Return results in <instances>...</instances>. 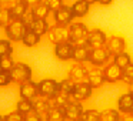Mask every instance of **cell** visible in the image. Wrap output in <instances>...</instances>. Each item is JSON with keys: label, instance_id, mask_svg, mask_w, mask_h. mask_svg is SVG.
Returning a JSON list of instances; mask_svg holds the SVG:
<instances>
[{"label": "cell", "instance_id": "cell-17", "mask_svg": "<svg viewBox=\"0 0 133 121\" xmlns=\"http://www.w3.org/2000/svg\"><path fill=\"white\" fill-rule=\"evenodd\" d=\"M10 9V17H12V21L13 20H19V19H23L24 14L27 13V9H29V6H27L24 2H22V0H19V2H16V3H13L12 6L9 7Z\"/></svg>", "mask_w": 133, "mask_h": 121}, {"label": "cell", "instance_id": "cell-46", "mask_svg": "<svg viewBox=\"0 0 133 121\" xmlns=\"http://www.w3.org/2000/svg\"><path fill=\"white\" fill-rule=\"evenodd\" d=\"M75 121H84V120H83V118H82V117H80V118H76V120H75Z\"/></svg>", "mask_w": 133, "mask_h": 121}, {"label": "cell", "instance_id": "cell-25", "mask_svg": "<svg viewBox=\"0 0 133 121\" xmlns=\"http://www.w3.org/2000/svg\"><path fill=\"white\" fill-rule=\"evenodd\" d=\"M39 41H40V36L36 34V33L33 32V30H30V29L26 30L23 39H22V43H23L26 47H33V46H36Z\"/></svg>", "mask_w": 133, "mask_h": 121}, {"label": "cell", "instance_id": "cell-38", "mask_svg": "<svg viewBox=\"0 0 133 121\" xmlns=\"http://www.w3.org/2000/svg\"><path fill=\"white\" fill-rule=\"evenodd\" d=\"M23 117L24 115L16 110V111H12L7 115H4V121H23Z\"/></svg>", "mask_w": 133, "mask_h": 121}, {"label": "cell", "instance_id": "cell-14", "mask_svg": "<svg viewBox=\"0 0 133 121\" xmlns=\"http://www.w3.org/2000/svg\"><path fill=\"white\" fill-rule=\"evenodd\" d=\"M73 12H72V7L69 6H62L57 12H55V23L56 24H60V26H67V24L72 23L73 20Z\"/></svg>", "mask_w": 133, "mask_h": 121}, {"label": "cell", "instance_id": "cell-34", "mask_svg": "<svg viewBox=\"0 0 133 121\" xmlns=\"http://www.w3.org/2000/svg\"><path fill=\"white\" fill-rule=\"evenodd\" d=\"M13 53V47L10 44V40H0V57Z\"/></svg>", "mask_w": 133, "mask_h": 121}, {"label": "cell", "instance_id": "cell-39", "mask_svg": "<svg viewBox=\"0 0 133 121\" xmlns=\"http://www.w3.org/2000/svg\"><path fill=\"white\" fill-rule=\"evenodd\" d=\"M23 121H44V118L42 117L39 112L30 111V112H27V114L23 117Z\"/></svg>", "mask_w": 133, "mask_h": 121}, {"label": "cell", "instance_id": "cell-19", "mask_svg": "<svg viewBox=\"0 0 133 121\" xmlns=\"http://www.w3.org/2000/svg\"><path fill=\"white\" fill-rule=\"evenodd\" d=\"M117 110L119 112L123 114H129L133 112V97L127 93V94H122L117 100Z\"/></svg>", "mask_w": 133, "mask_h": 121}, {"label": "cell", "instance_id": "cell-47", "mask_svg": "<svg viewBox=\"0 0 133 121\" xmlns=\"http://www.w3.org/2000/svg\"><path fill=\"white\" fill-rule=\"evenodd\" d=\"M0 121H4V117H2V115H0Z\"/></svg>", "mask_w": 133, "mask_h": 121}, {"label": "cell", "instance_id": "cell-26", "mask_svg": "<svg viewBox=\"0 0 133 121\" xmlns=\"http://www.w3.org/2000/svg\"><path fill=\"white\" fill-rule=\"evenodd\" d=\"M46 120L47 121H66L63 108H60V107H50V110L46 114Z\"/></svg>", "mask_w": 133, "mask_h": 121}, {"label": "cell", "instance_id": "cell-43", "mask_svg": "<svg viewBox=\"0 0 133 121\" xmlns=\"http://www.w3.org/2000/svg\"><path fill=\"white\" fill-rule=\"evenodd\" d=\"M97 3L102 4V6H110L113 3V0H97Z\"/></svg>", "mask_w": 133, "mask_h": 121}, {"label": "cell", "instance_id": "cell-8", "mask_svg": "<svg viewBox=\"0 0 133 121\" xmlns=\"http://www.w3.org/2000/svg\"><path fill=\"white\" fill-rule=\"evenodd\" d=\"M107 41V36L103 30L100 29H92L87 33V37L84 43L90 47V49H97V47H104Z\"/></svg>", "mask_w": 133, "mask_h": 121}, {"label": "cell", "instance_id": "cell-20", "mask_svg": "<svg viewBox=\"0 0 133 121\" xmlns=\"http://www.w3.org/2000/svg\"><path fill=\"white\" fill-rule=\"evenodd\" d=\"M29 29L33 30L36 34H39L42 37L43 34H46V33L49 32L50 26H49L46 19H33V21L29 24Z\"/></svg>", "mask_w": 133, "mask_h": 121}, {"label": "cell", "instance_id": "cell-37", "mask_svg": "<svg viewBox=\"0 0 133 121\" xmlns=\"http://www.w3.org/2000/svg\"><path fill=\"white\" fill-rule=\"evenodd\" d=\"M12 83V77H10V71H3L0 70V87H6Z\"/></svg>", "mask_w": 133, "mask_h": 121}, {"label": "cell", "instance_id": "cell-5", "mask_svg": "<svg viewBox=\"0 0 133 121\" xmlns=\"http://www.w3.org/2000/svg\"><path fill=\"white\" fill-rule=\"evenodd\" d=\"M39 95L44 98H52L59 93V83L53 78H43L37 83Z\"/></svg>", "mask_w": 133, "mask_h": 121}, {"label": "cell", "instance_id": "cell-16", "mask_svg": "<svg viewBox=\"0 0 133 121\" xmlns=\"http://www.w3.org/2000/svg\"><path fill=\"white\" fill-rule=\"evenodd\" d=\"M90 47L86 43L82 44H75V51H73V60L76 63H83V61L89 60V54H90Z\"/></svg>", "mask_w": 133, "mask_h": 121}, {"label": "cell", "instance_id": "cell-23", "mask_svg": "<svg viewBox=\"0 0 133 121\" xmlns=\"http://www.w3.org/2000/svg\"><path fill=\"white\" fill-rule=\"evenodd\" d=\"M70 100H73V95H67V94H63V93H57L55 97L49 98L50 105L52 107H60V108H63Z\"/></svg>", "mask_w": 133, "mask_h": 121}, {"label": "cell", "instance_id": "cell-36", "mask_svg": "<svg viewBox=\"0 0 133 121\" xmlns=\"http://www.w3.org/2000/svg\"><path fill=\"white\" fill-rule=\"evenodd\" d=\"M44 3H46L47 7H49L50 12L55 13L63 6V0H44Z\"/></svg>", "mask_w": 133, "mask_h": 121}, {"label": "cell", "instance_id": "cell-48", "mask_svg": "<svg viewBox=\"0 0 133 121\" xmlns=\"http://www.w3.org/2000/svg\"><path fill=\"white\" fill-rule=\"evenodd\" d=\"M44 121H47V120H44Z\"/></svg>", "mask_w": 133, "mask_h": 121}, {"label": "cell", "instance_id": "cell-1", "mask_svg": "<svg viewBox=\"0 0 133 121\" xmlns=\"http://www.w3.org/2000/svg\"><path fill=\"white\" fill-rule=\"evenodd\" d=\"M27 29H29V26H27L22 19H19V20L10 21V23L4 27V32H6V36H7L9 40L20 41L22 39H23V36H24V33H26Z\"/></svg>", "mask_w": 133, "mask_h": 121}, {"label": "cell", "instance_id": "cell-40", "mask_svg": "<svg viewBox=\"0 0 133 121\" xmlns=\"http://www.w3.org/2000/svg\"><path fill=\"white\" fill-rule=\"evenodd\" d=\"M22 2H24L29 7H35V6H37V4H40L43 0H22Z\"/></svg>", "mask_w": 133, "mask_h": 121}, {"label": "cell", "instance_id": "cell-31", "mask_svg": "<svg viewBox=\"0 0 133 121\" xmlns=\"http://www.w3.org/2000/svg\"><path fill=\"white\" fill-rule=\"evenodd\" d=\"M15 60H13L12 54H7V56H3V57H0V70H3V71H10L15 66Z\"/></svg>", "mask_w": 133, "mask_h": 121}, {"label": "cell", "instance_id": "cell-24", "mask_svg": "<svg viewBox=\"0 0 133 121\" xmlns=\"http://www.w3.org/2000/svg\"><path fill=\"white\" fill-rule=\"evenodd\" d=\"M30 13H32L33 19H47V16H49L50 10H49V7L46 6V3H44V2H42L40 4H37V6L32 7Z\"/></svg>", "mask_w": 133, "mask_h": 121}, {"label": "cell", "instance_id": "cell-3", "mask_svg": "<svg viewBox=\"0 0 133 121\" xmlns=\"http://www.w3.org/2000/svg\"><path fill=\"white\" fill-rule=\"evenodd\" d=\"M89 29L84 23H72L69 26V41L72 44H82L86 41Z\"/></svg>", "mask_w": 133, "mask_h": 121}, {"label": "cell", "instance_id": "cell-32", "mask_svg": "<svg viewBox=\"0 0 133 121\" xmlns=\"http://www.w3.org/2000/svg\"><path fill=\"white\" fill-rule=\"evenodd\" d=\"M12 21L9 7H0V27H6Z\"/></svg>", "mask_w": 133, "mask_h": 121}, {"label": "cell", "instance_id": "cell-15", "mask_svg": "<svg viewBox=\"0 0 133 121\" xmlns=\"http://www.w3.org/2000/svg\"><path fill=\"white\" fill-rule=\"evenodd\" d=\"M37 95H39L37 83H35L33 80H29L20 84V98H27V100L33 101Z\"/></svg>", "mask_w": 133, "mask_h": 121}, {"label": "cell", "instance_id": "cell-22", "mask_svg": "<svg viewBox=\"0 0 133 121\" xmlns=\"http://www.w3.org/2000/svg\"><path fill=\"white\" fill-rule=\"evenodd\" d=\"M72 12L75 17H83L89 13V4L83 0H76L72 4Z\"/></svg>", "mask_w": 133, "mask_h": 121}, {"label": "cell", "instance_id": "cell-11", "mask_svg": "<svg viewBox=\"0 0 133 121\" xmlns=\"http://www.w3.org/2000/svg\"><path fill=\"white\" fill-rule=\"evenodd\" d=\"M73 51H75V44H72L70 41H64V43L56 44L55 50H53L56 58H59V60H62V61L73 58Z\"/></svg>", "mask_w": 133, "mask_h": 121}, {"label": "cell", "instance_id": "cell-9", "mask_svg": "<svg viewBox=\"0 0 133 121\" xmlns=\"http://www.w3.org/2000/svg\"><path fill=\"white\" fill-rule=\"evenodd\" d=\"M63 112H64V117H66V121H75L76 118L82 117V114H83V105L80 104V101L73 98V100H70L63 107Z\"/></svg>", "mask_w": 133, "mask_h": 121}, {"label": "cell", "instance_id": "cell-13", "mask_svg": "<svg viewBox=\"0 0 133 121\" xmlns=\"http://www.w3.org/2000/svg\"><path fill=\"white\" fill-rule=\"evenodd\" d=\"M92 87L89 86L87 81H83V83H75V87H73L72 95L75 100L77 101H84L92 95Z\"/></svg>", "mask_w": 133, "mask_h": 121}, {"label": "cell", "instance_id": "cell-29", "mask_svg": "<svg viewBox=\"0 0 133 121\" xmlns=\"http://www.w3.org/2000/svg\"><path fill=\"white\" fill-rule=\"evenodd\" d=\"M100 121H120V112L119 110H106L102 112Z\"/></svg>", "mask_w": 133, "mask_h": 121}, {"label": "cell", "instance_id": "cell-33", "mask_svg": "<svg viewBox=\"0 0 133 121\" xmlns=\"http://www.w3.org/2000/svg\"><path fill=\"white\" fill-rule=\"evenodd\" d=\"M100 115L102 112L97 110H87V111H83L82 118L84 121H100Z\"/></svg>", "mask_w": 133, "mask_h": 121}, {"label": "cell", "instance_id": "cell-6", "mask_svg": "<svg viewBox=\"0 0 133 121\" xmlns=\"http://www.w3.org/2000/svg\"><path fill=\"white\" fill-rule=\"evenodd\" d=\"M104 47H106L107 51L110 53V56H112V57H115V56L119 54V53L126 51L127 41H126V39H124V37L115 34V36L107 37V41H106V44H104Z\"/></svg>", "mask_w": 133, "mask_h": 121}, {"label": "cell", "instance_id": "cell-21", "mask_svg": "<svg viewBox=\"0 0 133 121\" xmlns=\"http://www.w3.org/2000/svg\"><path fill=\"white\" fill-rule=\"evenodd\" d=\"M86 81L89 83V86L92 87V88H99V87H102L104 84L103 73H102V71H92V73H89Z\"/></svg>", "mask_w": 133, "mask_h": 121}, {"label": "cell", "instance_id": "cell-18", "mask_svg": "<svg viewBox=\"0 0 133 121\" xmlns=\"http://www.w3.org/2000/svg\"><path fill=\"white\" fill-rule=\"evenodd\" d=\"M50 107H52V105H50L49 98L39 97V95H37V97L33 100V111L39 112L44 120H46V114H47V111L50 110Z\"/></svg>", "mask_w": 133, "mask_h": 121}, {"label": "cell", "instance_id": "cell-27", "mask_svg": "<svg viewBox=\"0 0 133 121\" xmlns=\"http://www.w3.org/2000/svg\"><path fill=\"white\" fill-rule=\"evenodd\" d=\"M113 63L117 64V66L123 70L126 66H129V64L132 63V57H130V54H129V53H126V51L119 53V54H116L115 57H113Z\"/></svg>", "mask_w": 133, "mask_h": 121}, {"label": "cell", "instance_id": "cell-44", "mask_svg": "<svg viewBox=\"0 0 133 121\" xmlns=\"http://www.w3.org/2000/svg\"><path fill=\"white\" fill-rule=\"evenodd\" d=\"M127 93L133 97V83H129V91H127Z\"/></svg>", "mask_w": 133, "mask_h": 121}, {"label": "cell", "instance_id": "cell-28", "mask_svg": "<svg viewBox=\"0 0 133 121\" xmlns=\"http://www.w3.org/2000/svg\"><path fill=\"white\" fill-rule=\"evenodd\" d=\"M16 110H17L20 114L26 115L27 112L33 111V101L32 100H27V98H20L16 104Z\"/></svg>", "mask_w": 133, "mask_h": 121}, {"label": "cell", "instance_id": "cell-30", "mask_svg": "<svg viewBox=\"0 0 133 121\" xmlns=\"http://www.w3.org/2000/svg\"><path fill=\"white\" fill-rule=\"evenodd\" d=\"M73 87H75V83H73L70 78H64L59 83V93H63V94L72 95Z\"/></svg>", "mask_w": 133, "mask_h": 121}, {"label": "cell", "instance_id": "cell-42", "mask_svg": "<svg viewBox=\"0 0 133 121\" xmlns=\"http://www.w3.org/2000/svg\"><path fill=\"white\" fill-rule=\"evenodd\" d=\"M120 121H133V112L124 114V117H120Z\"/></svg>", "mask_w": 133, "mask_h": 121}, {"label": "cell", "instance_id": "cell-10", "mask_svg": "<svg viewBox=\"0 0 133 121\" xmlns=\"http://www.w3.org/2000/svg\"><path fill=\"white\" fill-rule=\"evenodd\" d=\"M102 73H103L104 81H107V83H116V81L122 80V75H123V70L117 64L113 63V61L112 63H107L103 67Z\"/></svg>", "mask_w": 133, "mask_h": 121}, {"label": "cell", "instance_id": "cell-35", "mask_svg": "<svg viewBox=\"0 0 133 121\" xmlns=\"http://www.w3.org/2000/svg\"><path fill=\"white\" fill-rule=\"evenodd\" d=\"M122 80L126 81V83H133V63H130L129 66H126L123 69Z\"/></svg>", "mask_w": 133, "mask_h": 121}, {"label": "cell", "instance_id": "cell-4", "mask_svg": "<svg viewBox=\"0 0 133 121\" xmlns=\"http://www.w3.org/2000/svg\"><path fill=\"white\" fill-rule=\"evenodd\" d=\"M112 58L110 53L107 51L106 47H97V49H92L89 54V60L90 64H93L95 67H104L109 60Z\"/></svg>", "mask_w": 133, "mask_h": 121}, {"label": "cell", "instance_id": "cell-2", "mask_svg": "<svg viewBox=\"0 0 133 121\" xmlns=\"http://www.w3.org/2000/svg\"><path fill=\"white\" fill-rule=\"evenodd\" d=\"M10 77H12L13 83H24V81L32 80V69L30 66L24 63H16L13 69L10 70Z\"/></svg>", "mask_w": 133, "mask_h": 121}, {"label": "cell", "instance_id": "cell-41", "mask_svg": "<svg viewBox=\"0 0 133 121\" xmlns=\"http://www.w3.org/2000/svg\"><path fill=\"white\" fill-rule=\"evenodd\" d=\"M15 0H0V7H10Z\"/></svg>", "mask_w": 133, "mask_h": 121}, {"label": "cell", "instance_id": "cell-12", "mask_svg": "<svg viewBox=\"0 0 133 121\" xmlns=\"http://www.w3.org/2000/svg\"><path fill=\"white\" fill-rule=\"evenodd\" d=\"M87 75H89V70H87V67L83 66V63L73 64L69 71V78L73 83H83L87 80Z\"/></svg>", "mask_w": 133, "mask_h": 121}, {"label": "cell", "instance_id": "cell-7", "mask_svg": "<svg viewBox=\"0 0 133 121\" xmlns=\"http://www.w3.org/2000/svg\"><path fill=\"white\" fill-rule=\"evenodd\" d=\"M47 36H49V40L55 46L56 44H60V43H64V41H69V27L60 26V24H55L53 27L49 29Z\"/></svg>", "mask_w": 133, "mask_h": 121}, {"label": "cell", "instance_id": "cell-45", "mask_svg": "<svg viewBox=\"0 0 133 121\" xmlns=\"http://www.w3.org/2000/svg\"><path fill=\"white\" fill-rule=\"evenodd\" d=\"M83 2H86V3H87V4H89V6H90V4L96 3V2H97V0H83Z\"/></svg>", "mask_w": 133, "mask_h": 121}]
</instances>
